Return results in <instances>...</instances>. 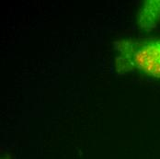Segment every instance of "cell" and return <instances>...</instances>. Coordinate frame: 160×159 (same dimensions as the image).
Segmentation results:
<instances>
[{
    "instance_id": "1",
    "label": "cell",
    "mask_w": 160,
    "mask_h": 159,
    "mask_svg": "<svg viewBox=\"0 0 160 159\" xmlns=\"http://www.w3.org/2000/svg\"><path fill=\"white\" fill-rule=\"evenodd\" d=\"M114 69L119 74L137 71L160 80V38L126 39L114 42Z\"/></svg>"
},
{
    "instance_id": "3",
    "label": "cell",
    "mask_w": 160,
    "mask_h": 159,
    "mask_svg": "<svg viewBox=\"0 0 160 159\" xmlns=\"http://www.w3.org/2000/svg\"><path fill=\"white\" fill-rule=\"evenodd\" d=\"M1 159H10V157H9L8 156H4V157H2V158Z\"/></svg>"
},
{
    "instance_id": "2",
    "label": "cell",
    "mask_w": 160,
    "mask_h": 159,
    "mask_svg": "<svg viewBox=\"0 0 160 159\" xmlns=\"http://www.w3.org/2000/svg\"><path fill=\"white\" fill-rule=\"evenodd\" d=\"M160 22V0L144 1L137 14V24L144 31H151Z\"/></svg>"
}]
</instances>
